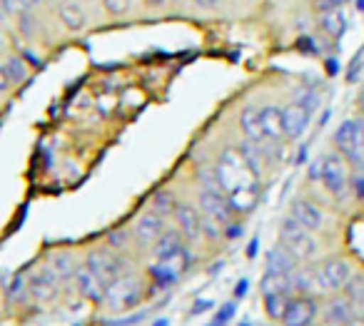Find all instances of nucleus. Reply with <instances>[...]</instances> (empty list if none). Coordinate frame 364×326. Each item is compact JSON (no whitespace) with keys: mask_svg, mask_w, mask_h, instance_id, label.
I'll list each match as a JSON object with an SVG mask.
<instances>
[{"mask_svg":"<svg viewBox=\"0 0 364 326\" xmlns=\"http://www.w3.org/2000/svg\"><path fill=\"white\" fill-rule=\"evenodd\" d=\"M354 306H357V316H364V296H362V299H359Z\"/></svg>","mask_w":364,"mask_h":326,"instance_id":"obj_45","label":"nucleus"},{"mask_svg":"<svg viewBox=\"0 0 364 326\" xmlns=\"http://www.w3.org/2000/svg\"><path fill=\"white\" fill-rule=\"evenodd\" d=\"M334 147H337L339 155L347 160L349 167H364V145L362 135H359V122L357 117H349V120L339 122L337 132H334Z\"/></svg>","mask_w":364,"mask_h":326,"instance_id":"obj_5","label":"nucleus"},{"mask_svg":"<svg viewBox=\"0 0 364 326\" xmlns=\"http://www.w3.org/2000/svg\"><path fill=\"white\" fill-rule=\"evenodd\" d=\"M205 309H213V301H210V299H200V301H195L193 314H205Z\"/></svg>","mask_w":364,"mask_h":326,"instance_id":"obj_39","label":"nucleus"},{"mask_svg":"<svg viewBox=\"0 0 364 326\" xmlns=\"http://www.w3.org/2000/svg\"><path fill=\"white\" fill-rule=\"evenodd\" d=\"M130 241H132V229H112L107 234V246L115 251H125Z\"/></svg>","mask_w":364,"mask_h":326,"instance_id":"obj_30","label":"nucleus"},{"mask_svg":"<svg viewBox=\"0 0 364 326\" xmlns=\"http://www.w3.org/2000/svg\"><path fill=\"white\" fill-rule=\"evenodd\" d=\"M279 244L299 261V264H307L317 256L319 244L314 239V234L304 227H299L292 217H284L282 224H279Z\"/></svg>","mask_w":364,"mask_h":326,"instance_id":"obj_3","label":"nucleus"},{"mask_svg":"<svg viewBox=\"0 0 364 326\" xmlns=\"http://www.w3.org/2000/svg\"><path fill=\"white\" fill-rule=\"evenodd\" d=\"M354 316H357V306H354V301L344 294L329 296V301L324 304V319H327L329 324L347 326Z\"/></svg>","mask_w":364,"mask_h":326,"instance_id":"obj_17","label":"nucleus"},{"mask_svg":"<svg viewBox=\"0 0 364 326\" xmlns=\"http://www.w3.org/2000/svg\"><path fill=\"white\" fill-rule=\"evenodd\" d=\"M247 279H240V284L235 286V296H237V299H242L245 294H247Z\"/></svg>","mask_w":364,"mask_h":326,"instance_id":"obj_42","label":"nucleus"},{"mask_svg":"<svg viewBox=\"0 0 364 326\" xmlns=\"http://www.w3.org/2000/svg\"><path fill=\"white\" fill-rule=\"evenodd\" d=\"M259 115H262V130L267 142H279L284 140V117H282V107L277 105H267L259 107Z\"/></svg>","mask_w":364,"mask_h":326,"instance_id":"obj_20","label":"nucleus"},{"mask_svg":"<svg viewBox=\"0 0 364 326\" xmlns=\"http://www.w3.org/2000/svg\"><path fill=\"white\" fill-rule=\"evenodd\" d=\"M292 289L299 291V294H307V296L324 294L322 286H319V279H317V269H307V266H302V264L292 271Z\"/></svg>","mask_w":364,"mask_h":326,"instance_id":"obj_22","label":"nucleus"},{"mask_svg":"<svg viewBox=\"0 0 364 326\" xmlns=\"http://www.w3.org/2000/svg\"><path fill=\"white\" fill-rule=\"evenodd\" d=\"M319 28L327 38L332 40H339L347 31V18L339 8H329V11H322L319 13Z\"/></svg>","mask_w":364,"mask_h":326,"instance_id":"obj_23","label":"nucleus"},{"mask_svg":"<svg viewBox=\"0 0 364 326\" xmlns=\"http://www.w3.org/2000/svg\"><path fill=\"white\" fill-rule=\"evenodd\" d=\"M3 67H6V72H8V77H11L13 85H23V82L31 77V67H28V63L18 55L8 58V60L3 63Z\"/></svg>","mask_w":364,"mask_h":326,"instance_id":"obj_28","label":"nucleus"},{"mask_svg":"<svg viewBox=\"0 0 364 326\" xmlns=\"http://www.w3.org/2000/svg\"><path fill=\"white\" fill-rule=\"evenodd\" d=\"M342 294L349 296V299L357 304V301L364 296V276L362 274H352V279L347 281V286L342 289Z\"/></svg>","mask_w":364,"mask_h":326,"instance_id":"obj_32","label":"nucleus"},{"mask_svg":"<svg viewBox=\"0 0 364 326\" xmlns=\"http://www.w3.org/2000/svg\"><path fill=\"white\" fill-rule=\"evenodd\" d=\"M282 117H284V137L287 140H299L307 132L312 112L304 105H299V102H289L287 107H282Z\"/></svg>","mask_w":364,"mask_h":326,"instance_id":"obj_16","label":"nucleus"},{"mask_svg":"<svg viewBox=\"0 0 364 326\" xmlns=\"http://www.w3.org/2000/svg\"><path fill=\"white\" fill-rule=\"evenodd\" d=\"M319 304L314 301V296L307 294H297L289 299V306L284 311V326H312L314 319H317Z\"/></svg>","mask_w":364,"mask_h":326,"instance_id":"obj_12","label":"nucleus"},{"mask_svg":"<svg viewBox=\"0 0 364 326\" xmlns=\"http://www.w3.org/2000/svg\"><path fill=\"white\" fill-rule=\"evenodd\" d=\"M225 237H228V239H240V237H242V224H235V222H230V224H225Z\"/></svg>","mask_w":364,"mask_h":326,"instance_id":"obj_38","label":"nucleus"},{"mask_svg":"<svg viewBox=\"0 0 364 326\" xmlns=\"http://www.w3.org/2000/svg\"><path fill=\"white\" fill-rule=\"evenodd\" d=\"M0 311H3V291H0Z\"/></svg>","mask_w":364,"mask_h":326,"instance_id":"obj_54","label":"nucleus"},{"mask_svg":"<svg viewBox=\"0 0 364 326\" xmlns=\"http://www.w3.org/2000/svg\"><path fill=\"white\" fill-rule=\"evenodd\" d=\"M359 122V135H362V145H364V117H357Z\"/></svg>","mask_w":364,"mask_h":326,"instance_id":"obj_47","label":"nucleus"},{"mask_svg":"<svg viewBox=\"0 0 364 326\" xmlns=\"http://www.w3.org/2000/svg\"><path fill=\"white\" fill-rule=\"evenodd\" d=\"M359 110H362V117H364V90H362V95H359Z\"/></svg>","mask_w":364,"mask_h":326,"instance_id":"obj_49","label":"nucleus"},{"mask_svg":"<svg viewBox=\"0 0 364 326\" xmlns=\"http://www.w3.org/2000/svg\"><path fill=\"white\" fill-rule=\"evenodd\" d=\"M60 276L55 274L50 264L41 266L33 274H28V294L36 304H50L58 296V289H60Z\"/></svg>","mask_w":364,"mask_h":326,"instance_id":"obj_7","label":"nucleus"},{"mask_svg":"<svg viewBox=\"0 0 364 326\" xmlns=\"http://www.w3.org/2000/svg\"><path fill=\"white\" fill-rule=\"evenodd\" d=\"M208 326H215V324H208Z\"/></svg>","mask_w":364,"mask_h":326,"instance_id":"obj_57","label":"nucleus"},{"mask_svg":"<svg viewBox=\"0 0 364 326\" xmlns=\"http://www.w3.org/2000/svg\"><path fill=\"white\" fill-rule=\"evenodd\" d=\"M198 207L208 219L220 222L223 227L235 219V210H232V205H230L228 195H225L223 190H205V187H200Z\"/></svg>","mask_w":364,"mask_h":326,"instance_id":"obj_8","label":"nucleus"},{"mask_svg":"<svg viewBox=\"0 0 364 326\" xmlns=\"http://www.w3.org/2000/svg\"><path fill=\"white\" fill-rule=\"evenodd\" d=\"M299 266V261L284 249L282 244H274L267 251V271H282V274H292Z\"/></svg>","mask_w":364,"mask_h":326,"instance_id":"obj_25","label":"nucleus"},{"mask_svg":"<svg viewBox=\"0 0 364 326\" xmlns=\"http://www.w3.org/2000/svg\"><path fill=\"white\" fill-rule=\"evenodd\" d=\"M240 326H250V321H242V324H240Z\"/></svg>","mask_w":364,"mask_h":326,"instance_id":"obj_55","label":"nucleus"},{"mask_svg":"<svg viewBox=\"0 0 364 326\" xmlns=\"http://www.w3.org/2000/svg\"><path fill=\"white\" fill-rule=\"evenodd\" d=\"M257 246H259V241H257V239L250 241V246H247V256H250V259H252V256L257 254Z\"/></svg>","mask_w":364,"mask_h":326,"instance_id":"obj_43","label":"nucleus"},{"mask_svg":"<svg viewBox=\"0 0 364 326\" xmlns=\"http://www.w3.org/2000/svg\"><path fill=\"white\" fill-rule=\"evenodd\" d=\"M3 3H6V11L11 16H23L33 8V0H3Z\"/></svg>","mask_w":364,"mask_h":326,"instance_id":"obj_34","label":"nucleus"},{"mask_svg":"<svg viewBox=\"0 0 364 326\" xmlns=\"http://www.w3.org/2000/svg\"><path fill=\"white\" fill-rule=\"evenodd\" d=\"M185 246H188V241H185L182 232L177 229V227H167L160 234V239L150 246V256H152V261H167L175 254H180Z\"/></svg>","mask_w":364,"mask_h":326,"instance_id":"obj_15","label":"nucleus"},{"mask_svg":"<svg viewBox=\"0 0 364 326\" xmlns=\"http://www.w3.org/2000/svg\"><path fill=\"white\" fill-rule=\"evenodd\" d=\"M8 16V11H6V3H3V0H0V21H3V18Z\"/></svg>","mask_w":364,"mask_h":326,"instance_id":"obj_48","label":"nucleus"},{"mask_svg":"<svg viewBox=\"0 0 364 326\" xmlns=\"http://www.w3.org/2000/svg\"><path fill=\"white\" fill-rule=\"evenodd\" d=\"M289 217H292L299 227H304V229H309V232H319L324 227V212L319 210L312 200H307V197L292 200V205H289Z\"/></svg>","mask_w":364,"mask_h":326,"instance_id":"obj_13","label":"nucleus"},{"mask_svg":"<svg viewBox=\"0 0 364 326\" xmlns=\"http://www.w3.org/2000/svg\"><path fill=\"white\" fill-rule=\"evenodd\" d=\"M337 70H339V65L334 60H329V75H337Z\"/></svg>","mask_w":364,"mask_h":326,"instance_id":"obj_46","label":"nucleus"},{"mask_svg":"<svg viewBox=\"0 0 364 326\" xmlns=\"http://www.w3.org/2000/svg\"><path fill=\"white\" fill-rule=\"evenodd\" d=\"M193 6L200 11H218L223 6V0H193Z\"/></svg>","mask_w":364,"mask_h":326,"instance_id":"obj_36","label":"nucleus"},{"mask_svg":"<svg viewBox=\"0 0 364 326\" xmlns=\"http://www.w3.org/2000/svg\"><path fill=\"white\" fill-rule=\"evenodd\" d=\"M347 326H364V316H354V319L349 321Z\"/></svg>","mask_w":364,"mask_h":326,"instance_id":"obj_44","label":"nucleus"},{"mask_svg":"<svg viewBox=\"0 0 364 326\" xmlns=\"http://www.w3.org/2000/svg\"><path fill=\"white\" fill-rule=\"evenodd\" d=\"M177 197L172 195L170 190H160V192H155V197H152V212H157L160 217H172L175 214V210H177Z\"/></svg>","mask_w":364,"mask_h":326,"instance_id":"obj_29","label":"nucleus"},{"mask_svg":"<svg viewBox=\"0 0 364 326\" xmlns=\"http://www.w3.org/2000/svg\"><path fill=\"white\" fill-rule=\"evenodd\" d=\"M82 264H85L92 274L100 276V279L105 281V286L112 284L117 276L127 274V271H125V256H122V251H115V249H110V246L87 251V256H85V261H82Z\"/></svg>","mask_w":364,"mask_h":326,"instance_id":"obj_6","label":"nucleus"},{"mask_svg":"<svg viewBox=\"0 0 364 326\" xmlns=\"http://www.w3.org/2000/svg\"><path fill=\"white\" fill-rule=\"evenodd\" d=\"M48 264L55 269V274L60 276V281H68V279H73L75 276V271H77V266H80V261L75 259V254L73 251H55V254L50 256V261Z\"/></svg>","mask_w":364,"mask_h":326,"instance_id":"obj_26","label":"nucleus"},{"mask_svg":"<svg viewBox=\"0 0 364 326\" xmlns=\"http://www.w3.org/2000/svg\"><path fill=\"white\" fill-rule=\"evenodd\" d=\"M73 281H75V289H77V294H80L82 299L92 301V304H102L107 286H105V281H102L97 274H92V271L87 269L85 264L77 266V271H75V276H73Z\"/></svg>","mask_w":364,"mask_h":326,"instance_id":"obj_14","label":"nucleus"},{"mask_svg":"<svg viewBox=\"0 0 364 326\" xmlns=\"http://www.w3.org/2000/svg\"><path fill=\"white\" fill-rule=\"evenodd\" d=\"M145 296V284L137 274L127 271V274L117 276L112 284H107L105 299H102V306L112 314H125V311L135 309L137 304Z\"/></svg>","mask_w":364,"mask_h":326,"instance_id":"obj_2","label":"nucleus"},{"mask_svg":"<svg viewBox=\"0 0 364 326\" xmlns=\"http://www.w3.org/2000/svg\"><path fill=\"white\" fill-rule=\"evenodd\" d=\"M259 291L264 294H292V274H282V271H264L262 281H259Z\"/></svg>","mask_w":364,"mask_h":326,"instance_id":"obj_24","label":"nucleus"},{"mask_svg":"<svg viewBox=\"0 0 364 326\" xmlns=\"http://www.w3.org/2000/svg\"><path fill=\"white\" fill-rule=\"evenodd\" d=\"M319 185L334 197V200H344L352 187L349 180V165L339 152H329L322 155V177H319Z\"/></svg>","mask_w":364,"mask_h":326,"instance_id":"obj_4","label":"nucleus"},{"mask_svg":"<svg viewBox=\"0 0 364 326\" xmlns=\"http://www.w3.org/2000/svg\"><path fill=\"white\" fill-rule=\"evenodd\" d=\"M150 6H165V0H147Z\"/></svg>","mask_w":364,"mask_h":326,"instance_id":"obj_50","label":"nucleus"},{"mask_svg":"<svg viewBox=\"0 0 364 326\" xmlns=\"http://www.w3.org/2000/svg\"><path fill=\"white\" fill-rule=\"evenodd\" d=\"M213 170L220 182V190L228 195L230 205H232L235 214L237 212H250L257 205V197H259L257 177L245 165L240 150H230V147L223 150L218 160H215Z\"/></svg>","mask_w":364,"mask_h":326,"instance_id":"obj_1","label":"nucleus"},{"mask_svg":"<svg viewBox=\"0 0 364 326\" xmlns=\"http://www.w3.org/2000/svg\"><path fill=\"white\" fill-rule=\"evenodd\" d=\"M240 155H242L245 165L250 167V172H252L255 177H262L264 175V167H267V152H262V145H257V142H250V140H242L240 142Z\"/></svg>","mask_w":364,"mask_h":326,"instance_id":"obj_21","label":"nucleus"},{"mask_svg":"<svg viewBox=\"0 0 364 326\" xmlns=\"http://www.w3.org/2000/svg\"><path fill=\"white\" fill-rule=\"evenodd\" d=\"M58 18H60V23L70 33H80L82 28L87 26V13H85V8H82L80 0H60V6H58Z\"/></svg>","mask_w":364,"mask_h":326,"instance_id":"obj_18","label":"nucleus"},{"mask_svg":"<svg viewBox=\"0 0 364 326\" xmlns=\"http://www.w3.org/2000/svg\"><path fill=\"white\" fill-rule=\"evenodd\" d=\"M324 326H339V324H329V321H327V324H324Z\"/></svg>","mask_w":364,"mask_h":326,"instance_id":"obj_56","label":"nucleus"},{"mask_svg":"<svg viewBox=\"0 0 364 326\" xmlns=\"http://www.w3.org/2000/svg\"><path fill=\"white\" fill-rule=\"evenodd\" d=\"M357 8H359V11L364 13V0H357Z\"/></svg>","mask_w":364,"mask_h":326,"instance_id":"obj_52","label":"nucleus"},{"mask_svg":"<svg viewBox=\"0 0 364 326\" xmlns=\"http://www.w3.org/2000/svg\"><path fill=\"white\" fill-rule=\"evenodd\" d=\"M314 6H317V11L322 13V11H329V8H339L337 6V0H312Z\"/></svg>","mask_w":364,"mask_h":326,"instance_id":"obj_40","label":"nucleus"},{"mask_svg":"<svg viewBox=\"0 0 364 326\" xmlns=\"http://www.w3.org/2000/svg\"><path fill=\"white\" fill-rule=\"evenodd\" d=\"M299 92H302V95L294 97V102H299V105H304L309 112L317 110V105H319V92H314V90H299Z\"/></svg>","mask_w":364,"mask_h":326,"instance_id":"obj_33","label":"nucleus"},{"mask_svg":"<svg viewBox=\"0 0 364 326\" xmlns=\"http://www.w3.org/2000/svg\"><path fill=\"white\" fill-rule=\"evenodd\" d=\"M102 8L107 11V16L125 18L132 11V0H102Z\"/></svg>","mask_w":364,"mask_h":326,"instance_id":"obj_31","label":"nucleus"},{"mask_svg":"<svg viewBox=\"0 0 364 326\" xmlns=\"http://www.w3.org/2000/svg\"><path fill=\"white\" fill-rule=\"evenodd\" d=\"M232 316H235V304H232V301H230V304H225L223 309H220V314L215 316L213 324H215V326H225L230 319H232Z\"/></svg>","mask_w":364,"mask_h":326,"instance_id":"obj_35","label":"nucleus"},{"mask_svg":"<svg viewBox=\"0 0 364 326\" xmlns=\"http://www.w3.org/2000/svg\"><path fill=\"white\" fill-rule=\"evenodd\" d=\"M155 326H167V319H160V321H155Z\"/></svg>","mask_w":364,"mask_h":326,"instance_id":"obj_51","label":"nucleus"},{"mask_svg":"<svg viewBox=\"0 0 364 326\" xmlns=\"http://www.w3.org/2000/svg\"><path fill=\"white\" fill-rule=\"evenodd\" d=\"M352 266L349 261L344 259H324L322 264L317 266V279H319V286H322L324 294H337L347 286V281L352 279Z\"/></svg>","mask_w":364,"mask_h":326,"instance_id":"obj_9","label":"nucleus"},{"mask_svg":"<svg viewBox=\"0 0 364 326\" xmlns=\"http://www.w3.org/2000/svg\"><path fill=\"white\" fill-rule=\"evenodd\" d=\"M240 130H242V137L250 142H257V145H264L267 137H264V130H262V115H259L257 107H242L240 112Z\"/></svg>","mask_w":364,"mask_h":326,"instance_id":"obj_19","label":"nucleus"},{"mask_svg":"<svg viewBox=\"0 0 364 326\" xmlns=\"http://www.w3.org/2000/svg\"><path fill=\"white\" fill-rule=\"evenodd\" d=\"M13 82H11V77H8V72H6V67L0 65V92H6L8 87H11Z\"/></svg>","mask_w":364,"mask_h":326,"instance_id":"obj_41","label":"nucleus"},{"mask_svg":"<svg viewBox=\"0 0 364 326\" xmlns=\"http://www.w3.org/2000/svg\"><path fill=\"white\" fill-rule=\"evenodd\" d=\"M165 229H167L165 217H160L157 212L147 210V212H142V214H137V219L132 222V241L150 249V246L160 239V234Z\"/></svg>","mask_w":364,"mask_h":326,"instance_id":"obj_11","label":"nucleus"},{"mask_svg":"<svg viewBox=\"0 0 364 326\" xmlns=\"http://www.w3.org/2000/svg\"><path fill=\"white\" fill-rule=\"evenodd\" d=\"M289 299H292V294H264L262 296L264 314H267L272 321H279V324H282L284 311H287V306H289Z\"/></svg>","mask_w":364,"mask_h":326,"instance_id":"obj_27","label":"nucleus"},{"mask_svg":"<svg viewBox=\"0 0 364 326\" xmlns=\"http://www.w3.org/2000/svg\"><path fill=\"white\" fill-rule=\"evenodd\" d=\"M43 3H46V0H33V8H36V6H43Z\"/></svg>","mask_w":364,"mask_h":326,"instance_id":"obj_53","label":"nucleus"},{"mask_svg":"<svg viewBox=\"0 0 364 326\" xmlns=\"http://www.w3.org/2000/svg\"><path fill=\"white\" fill-rule=\"evenodd\" d=\"M172 217H175V227L182 232V237H185L188 244H195V241L203 239L205 214L200 212L198 205H193V202H180Z\"/></svg>","mask_w":364,"mask_h":326,"instance_id":"obj_10","label":"nucleus"},{"mask_svg":"<svg viewBox=\"0 0 364 326\" xmlns=\"http://www.w3.org/2000/svg\"><path fill=\"white\" fill-rule=\"evenodd\" d=\"M349 190L354 192V197H357V200H364V175H357L352 180V187H349Z\"/></svg>","mask_w":364,"mask_h":326,"instance_id":"obj_37","label":"nucleus"}]
</instances>
